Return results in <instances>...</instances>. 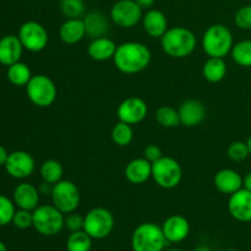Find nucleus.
Returning <instances> with one entry per match:
<instances>
[{
  "instance_id": "1",
  "label": "nucleus",
  "mask_w": 251,
  "mask_h": 251,
  "mask_svg": "<svg viewBox=\"0 0 251 251\" xmlns=\"http://www.w3.org/2000/svg\"><path fill=\"white\" fill-rule=\"evenodd\" d=\"M151 50L144 43L125 42L118 46L113 61L120 73L134 75L144 71L151 63Z\"/></svg>"
},
{
  "instance_id": "2",
  "label": "nucleus",
  "mask_w": 251,
  "mask_h": 251,
  "mask_svg": "<svg viewBox=\"0 0 251 251\" xmlns=\"http://www.w3.org/2000/svg\"><path fill=\"white\" fill-rule=\"evenodd\" d=\"M196 36L185 27H172L161 37V47L171 58L183 59L193 54L196 48Z\"/></svg>"
},
{
  "instance_id": "3",
  "label": "nucleus",
  "mask_w": 251,
  "mask_h": 251,
  "mask_svg": "<svg viewBox=\"0 0 251 251\" xmlns=\"http://www.w3.org/2000/svg\"><path fill=\"white\" fill-rule=\"evenodd\" d=\"M233 46L232 32L222 24L210 26L202 36V49L210 58H225L230 54Z\"/></svg>"
},
{
  "instance_id": "4",
  "label": "nucleus",
  "mask_w": 251,
  "mask_h": 251,
  "mask_svg": "<svg viewBox=\"0 0 251 251\" xmlns=\"http://www.w3.org/2000/svg\"><path fill=\"white\" fill-rule=\"evenodd\" d=\"M167 239L156 223H141L131 235L132 251H163Z\"/></svg>"
},
{
  "instance_id": "5",
  "label": "nucleus",
  "mask_w": 251,
  "mask_h": 251,
  "mask_svg": "<svg viewBox=\"0 0 251 251\" xmlns=\"http://www.w3.org/2000/svg\"><path fill=\"white\" fill-rule=\"evenodd\" d=\"M65 227V217L54 205H42L33 210V228L44 237L59 234Z\"/></svg>"
},
{
  "instance_id": "6",
  "label": "nucleus",
  "mask_w": 251,
  "mask_h": 251,
  "mask_svg": "<svg viewBox=\"0 0 251 251\" xmlns=\"http://www.w3.org/2000/svg\"><path fill=\"white\" fill-rule=\"evenodd\" d=\"M28 100L39 108H47L53 104L58 96V90L50 77L43 74L33 75L26 85Z\"/></svg>"
},
{
  "instance_id": "7",
  "label": "nucleus",
  "mask_w": 251,
  "mask_h": 251,
  "mask_svg": "<svg viewBox=\"0 0 251 251\" xmlns=\"http://www.w3.org/2000/svg\"><path fill=\"white\" fill-rule=\"evenodd\" d=\"M152 178L162 189H174L180 184L183 169L178 161L172 157H161L152 163Z\"/></svg>"
},
{
  "instance_id": "8",
  "label": "nucleus",
  "mask_w": 251,
  "mask_h": 251,
  "mask_svg": "<svg viewBox=\"0 0 251 251\" xmlns=\"http://www.w3.org/2000/svg\"><path fill=\"white\" fill-rule=\"evenodd\" d=\"M51 202L64 215L75 212L80 205L81 194L77 185L71 180H60L51 189Z\"/></svg>"
},
{
  "instance_id": "9",
  "label": "nucleus",
  "mask_w": 251,
  "mask_h": 251,
  "mask_svg": "<svg viewBox=\"0 0 251 251\" xmlns=\"http://www.w3.org/2000/svg\"><path fill=\"white\" fill-rule=\"evenodd\" d=\"M113 228H114V217L107 208H92L85 216L83 230L92 239H104L112 233Z\"/></svg>"
},
{
  "instance_id": "10",
  "label": "nucleus",
  "mask_w": 251,
  "mask_h": 251,
  "mask_svg": "<svg viewBox=\"0 0 251 251\" xmlns=\"http://www.w3.org/2000/svg\"><path fill=\"white\" fill-rule=\"evenodd\" d=\"M142 9L135 0H118L110 9V20L120 28H132L142 21Z\"/></svg>"
},
{
  "instance_id": "11",
  "label": "nucleus",
  "mask_w": 251,
  "mask_h": 251,
  "mask_svg": "<svg viewBox=\"0 0 251 251\" xmlns=\"http://www.w3.org/2000/svg\"><path fill=\"white\" fill-rule=\"evenodd\" d=\"M17 36H19L24 48L32 53L42 51L48 46V32L43 25L37 21H27L22 24Z\"/></svg>"
},
{
  "instance_id": "12",
  "label": "nucleus",
  "mask_w": 251,
  "mask_h": 251,
  "mask_svg": "<svg viewBox=\"0 0 251 251\" xmlns=\"http://www.w3.org/2000/svg\"><path fill=\"white\" fill-rule=\"evenodd\" d=\"M5 169L7 174L15 179H26L33 174L36 163L28 152L14 151L9 153L7 161L5 163Z\"/></svg>"
},
{
  "instance_id": "13",
  "label": "nucleus",
  "mask_w": 251,
  "mask_h": 251,
  "mask_svg": "<svg viewBox=\"0 0 251 251\" xmlns=\"http://www.w3.org/2000/svg\"><path fill=\"white\" fill-rule=\"evenodd\" d=\"M149 108L146 102L140 97H129L123 100L117 109L119 122L135 125L141 123L146 118Z\"/></svg>"
},
{
  "instance_id": "14",
  "label": "nucleus",
  "mask_w": 251,
  "mask_h": 251,
  "mask_svg": "<svg viewBox=\"0 0 251 251\" xmlns=\"http://www.w3.org/2000/svg\"><path fill=\"white\" fill-rule=\"evenodd\" d=\"M228 211L238 222H251V191L242 188L228 200Z\"/></svg>"
},
{
  "instance_id": "15",
  "label": "nucleus",
  "mask_w": 251,
  "mask_h": 251,
  "mask_svg": "<svg viewBox=\"0 0 251 251\" xmlns=\"http://www.w3.org/2000/svg\"><path fill=\"white\" fill-rule=\"evenodd\" d=\"M162 230L169 243H180L188 238L190 233V223L184 216L173 215L162 225Z\"/></svg>"
},
{
  "instance_id": "16",
  "label": "nucleus",
  "mask_w": 251,
  "mask_h": 251,
  "mask_svg": "<svg viewBox=\"0 0 251 251\" xmlns=\"http://www.w3.org/2000/svg\"><path fill=\"white\" fill-rule=\"evenodd\" d=\"M180 124L186 127H195L203 122L206 117V108L200 100H186L178 109Z\"/></svg>"
},
{
  "instance_id": "17",
  "label": "nucleus",
  "mask_w": 251,
  "mask_h": 251,
  "mask_svg": "<svg viewBox=\"0 0 251 251\" xmlns=\"http://www.w3.org/2000/svg\"><path fill=\"white\" fill-rule=\"evenodd\" d=\"M24 49L19 36L6 34L1 37L0 38V64L4 66H10L20 61Z\"/></svg>"
},
{
  "instance_id": "18",
  "label": "nucleus",
  "mask_w": 251,
  "mask_h": 251,
  "mask_svg": "<svg viewBox=\"0 0 251 251\" xmlns=\"http://www.w3.org/2000/svg\"><path fill=\"white\" fill-rule=\"evenodd\" d=\"M39 190L29 183H21L15 188L12 200L22 210L33 211L39 206Z\"/></svg>"
},
{
  "instance_id": "19",
  "label": "nucleus",
  "mask_w": 251,
  "mask_h": 251,
  "mask_svg": "<svg viewBox=\"0 0 251 251\" xmlns=\"http://www.w3.org/2000/svg\"><path fill=\"white\" fill-rule=\"evenodd\" d=\"M215 186L220 193L230 196L243 188V176L234 169H221L215 176Z\"/></svg>"
},
{
  "instance_id": "20",
  "label": "nucleus",
  "mask_w": 251,
  "mask_h": 251,
  "mask_svg": "<svg viewBox=\"0 0 251 251\" xmlns=\"http://www.w3.org/2000/svg\"><path fill=\"white\" fill-rule=\"evenodd\" d=\"M125 178L135 185L146 183L150 178H152V163L145 157L132 159L125 168Z\"/></svg>"
},
{
  "instance_id": "21",
  "label": "nucleus",
  "mask_w": 251,
  "mask_h": 251,
  "mask_svg": "<svg viewBox=\"0 0 251 251\" xmlns=\"http://www.w3.org/2000/svg\"><path fill=\"white\" fill-rule=\"evenodd\" d=\"M142 26L150 37L161 38L168 29V21L163 12L151 9L142 16Z\"/></svg>"
},
{
  "instance_id": "22",
  "label": "nucleus",
  "mask_w": 251,
  "mask_h": 251,
  "mask_svg": "<svg viewBox=\"0 0 251 251\" xmlns=\"http://www.w3.org/2000/svg\"><path fill=\"white\" fill-rule=\"evenodd\" d=\"M87 36L82 19H66L59 29V37L65 44H77Z\"/></svg>"
},
{
  "instance_id": "23",
  "label": "nucleus",
  "mask_w": 251,
  "mask_h": 251,
  "mask_svg": "<svg viewBox=\"0 0 251 251\" xmlns=\"http://www.w3.org/2000/svg\"><path fill=\"white\" fill-rule=\"evenodd\" d=\"M118 46L114 41L108 37H100V38L92 39L87 47V53L93 60L96 61H107L114 58Z\"/></svg>"
},
{
  "instance_id": "24",
  "label": "nucleus",
  "mask_w": 251,
  "mask_h": 251,
  "mask_svg": "<svg viewBox=\"0 0 251 251\" xmlns=\"http://www.w3.org/2000/svg\"><path fill=\"white\" fill-rule=\"evenodd\" d=\"M82 20L85 22L86 33L91 38L95 39L100 38V37H107V33L110 28L109 20L103 12L91 11Z\"/></svg>"
},
{
  "instance_id": "25",
  "label": "nucleus",
  "mask_w": 251,
  "mask_h": 251,
  "mask_svg": "<svg viewBox=\"0 0 251 251\" xmlns=\"http://www.w3.org/2000/svg\"><path fill=\"white\" fill-rule=\"evenodd\" d=\"M202 75L208 82H221L227 75V64L223 58H208L203 64Z\"/></svg>"
},
{
  "instance_id": "26",
  "label": "nucleus",
  "mask_w": 251,
  "mask_h": 251,
  "mask_svg": "<svg viewBox=\"0 0 251 251\" xmlns=\"http://www.w3.org/2000/svg\"><path fill=\"white\" fill-rule=\"evenodd\" d=\"M6 75L7 80L14 86H26L28 81L31 80L32 76H33L28 65L22 63V61H17V63L7 66Z\"/></svg>"
},
{
  "instance_id": "27",
  "label": "nucleus",
  "mask_w": 251,
  "mask_h": 251,
  "mask_svg": "<svg viewBox=\"0 0 251 251\" xmlns=\"http://www.w3.org/2000/svg\"><path fill=\"white\" fill-rule=\"evenodd\" d=\"M63 176L64 168L60 162L55 161V159H48V161L43 162L41 167V176L43 181L54 185L58 181L63 180Z\"/></svg>"
},
{
  "instance_id": "28",
  "label": "nucleus",
  "mask_w": 251,
  "mask_h": 251,
  "mask_svg": "<svg viewBox=\"0 0 251 251\" xmlns=\"http://www.w3.org/2000/svg\"><path fill=\"white\" fill-rule=\"evenodd\" d=\"M232 59L237 65L251 68V39H244L233 46L230 51Z\"/></svg>"
},
{
  "instance_id": "29",
  "label": "nucleus",
  "mask_w": 251,
  "mask_h": 251,
  "mask_svg": "<svg viewBox=\"0 0 251 251\" xmlns=\"http://www.w3.org/2000/svg\"><path fill=\"white\" fill-rule=\"evenodd\" d=\"M156 120L162 127H166V129H172V127H176L178 125H180L178 110L171 105L159 107L156 113Z\"/></svg>"
},
{
  "instance_id": "30",
  "label": "nucleus",
  "mask_w": 251,
  "mask_h": 251,
  "mask_svg": "<svg viewBox=\"0 0 251 251\" xmlns=\"http://www.w3.org/2000/svg\"><path fill=\"white\" fill-rule=\"evenodd\" d=\"M134 139V130L131 125L124 122H119L112 129V140L117 146L126 147Z\"/></svg>"
},
{
  "instance_id": "31",
  "label": "nucleus",
  "mask_w": 251,
  "mask_h": 251,
  "mask_svg": "<svg viewBox=\"0 0 251 251\" xmlns=\"http://www.w3.org/2000/svg\"><path fill=\"white\" fill-rule=\"evenodd\" d=\"M91 248H92V238L85 230L73 232L66 240L68 251H90Z\"/></svg>"
},
{
  "instance_id": "32",
  "label": "nucleus",
  "mask_w": 251,
  "mask_h": 251,
  "mask_svg": "<svg viewBox=\"0 0 251 251\" xmlns=\"http://www.w3.org/2000/svg\"><path fill=\"white\" fill-rule=\"evenodd\" d=\"M85 9L83 0H60V10L66 19H80Z\"/></svg>"
},
{
  "instance_id": "33",
  "label": "nucleus",
  "mask_w": 251,
  "mask_h": 251,
  "mask_svg": "<svg viewBox=\"0 0 251 251\" xmlns=\"http://www.w3.org/2000/svg\"><path fill=\"white\" fill-rule=\"evenodd\" d=\"M15 212L16 210L14 200H10L7 196L0 195V227L12 223Z\"/></svg>"
},
{
  "instance_id": "34",
  "label": "nucleus",
  "mask_w": 251,
  "mask_h": 251,
  "mask_svg": "<svg viewBox=\"0 0 251 251\" xmlns=\"http://www.w3.org/2000/svg\"><path fill=\"white\" fill-rule=\"evenodd\" d=\"M228 157L234 162H243L250 156L247 141H234L228 147Z\"/></svg>"
},
{
  "instance_id": "35",
  "label": "nucleus",
  "mask_w": 251,
  "mask_h": 251,
  "mask_svg": "<svg viewBox=\"0 0 251 251\" xmlns=\"http://www.w3.org/2000/svg\"><path fill=\"white\" fill-rule=\"evenodd\" d=\"M12 225L22 230L33 227V211L19 208L12 218Z\"/></svg>"
},
{
  "instance_id": "36",
  "label": "nucleus",
  "mask_w": 251,
  "mask_h": 251,
  "mask_svg": "<svg viewBox=\"0 0 251 251\" xmlns=\"http://www.w3.org/2000/svg\"><path fill=\"white\" fill-rule=\"evenodd\" d=\"M234 24L238 28L250 31L251 29V5L239 7L234 15Z\"/></svg>"
},
{
  "instance_id": "37",
  "label": "nucleus",
  "mask_w": 251,
  "mask_h": 251,
  "mask_svg": "<svg viewBox=\"0 0 251 251\" xmlns=\"http://www.w3.org/2000/svg\"><path fill=\"white\" fill-rule=\"evenodd\" d=\"M83 223H85V217L77 213H69L68 217H65V227L73 232H78V230H83Z\"/></svg>"
},
{
  "instance_id": "38",
  "label": "nucleus",
  "mask_w": 251,
  "mask_h": 251,
  "mask_svg": "<svg viewBox=\"0 0 251 251\" xmlns=\"http://www.w3.org/2000/svg\"><path fill=\"white\" fill-rule=\"evenodd\" d=\"M144 156H145V158L149 159L151 163H153V162L158 161L161 157H163V153H162L161 147L157 146V145L151 144V145H149V146L145 147Z\"/></svg>"
},
{
  "instance_id": "39",
  "label": "nucleus",
  "mask_w": 251,
  "mask_h": 251,
  "mask_svg": "<svg viewBox=\"0 0 251 251\" xmlns=\"http://www.w3.org/2000/svg\"><path fill=\"white\" fill-rule=\"evenodd\" d=\"M135 1L139 4V6L141 7L142 10L144 9H151L153 6V4L156 2V0H135Z\"/></svg>"
},
{
  "instance_id": "40",
  "label": "nucleus",
  "mask_w": 251,
  "mask_h": 251,
  "mask_svg": "<svg viewBox=\"0 0 251 251\" xmlns=\"http://www.w3.org/2000/svg\"><path fill=\"white\" fill-rule=\"evenodd\" d=\"M7 157H9V153H7L6 149L0 145V167L5 166V163L7 161Z\"/></svg>"
},
{
  "instance_id": "41",
  "label": "nucleus",
  "mask_w": 251,
  "mask_h": 251,
  "mask_svg": "<svg viewBox=\"0 0 251 251\" xmlns=\"http://www.w3.org/2000/svg\"><path fill=\"white\" fill-rule=\"evenodd\" d=\"M243 188L251 191V172L243 178Z\"/></svg>"
},
{
  "instance_id": "42",
  "label": "nucleus",
  "mask_w": 251,
  "mask_h": 251,
  "mask_svg": "<svg viewBox=\"0 0 251 251\" xmlns=\"http://www.w3.org/2000/svg\"><path fill=\"white\" fill-rule=\"evenodd\" d=\"M193 251H212V250H211L207 245H199V247H196Z\"/></svg>"
},
{
  "instance_id": "43",
  "label": "nucleus",
  "mask_w": 251,
  "mask_h": 251,
  "mask_svg": "<svg viewBox=\"0 0 251 251\" xmlns=\"http://www.w3.org/2000/svg\"><path fill=\"white\" fill-rule=\"evenodd\" d=\"M0 251H7V248H6V245H5L4 243L1 242V240H0Z\"/></svg>"
},
{
  "instance_id": "44",
  "label": "nucleus",
  "mask_w": 251,
  "mask_h": 251,
  "mask_svg": "<svg viewBox=\"0 0 251 251\" xmlns=\"http://www.w3.org/2000/svg\"><path fill=\"white\" fill-rule=\"evenodd\" d=\"M247 144H248V147H249V152H250V156H251V135L249 136V139L247 140Z\"/></svg>"
},
{
  "instance_id": "45",
  "label": "nucleus",
  "mask_w": 251,
  "mask_h": 251,
  "mask_svg": "<svg viewBox=\"0 0 251 251\" xmlns=\"http://www.w3.org/2000/svg\"><path fill=\"white\" fill-rule=\"evenodd\" d=\"M167 251H183V250H180V249H169V250H167Z\"/></svg>"
},
{
  "instance_id": "46",
  "label": "nucleus",
  "mask_w": 251,
  "mask_h": 251,
  "mask_svg": "<svg viewBox=\"0 0 251 251\" xmlns=\"http://www.w3.org/2000/svg\"><path fill=\"white\" fill-rule=\"evenodd\" d=\"M227 251H238V250H235V249H229V250H227Z\"/></svg>"
}]
</instances>
